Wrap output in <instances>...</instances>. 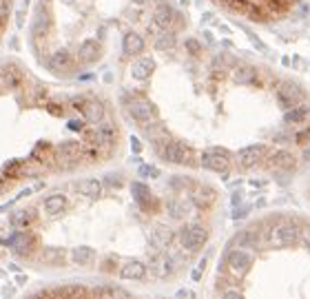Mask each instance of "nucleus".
<instances>
[{
	"mask_svg": "<svg viewBox=\"0 0 310 299\" xmlns=\"http://www.w3.org/2000/svg\"><path fill=\"white\" fill-rule=\"evenodd\" d=\"M16 25L22 27L25 25V11H18V18H16Z\"/></svg>",
	"mask_w": 310,
	"mask_h": 299,
	"instance_id": "obj_47",
	"label": "nucleus"
},
{
	"mask_svg": "<svg viewBox=\"0 0 310 299\" xmlns=\"http://www.w3.org/2000/svg\"><path fill=\"white\" fill-rule=\"evenodd\" d=\"M20 82H22V71L16 64L0 69V93L13 91V89L20 87Z\"/></svg>",
	"mask_w": 310,
	"mask_h": 299,
	"instance_id": "obj_10",
	"label": "nucleus"
},
{
	"mask_svg": "<svg viewBox=\"0 0 310 299\" xmlns=\"http://www.w3.org/2000/svg\"><path fill=\"white\" fill-rule=\"evenodd\" d=\"M71 66H73V56H71V51H66V49L56 51V54L49 58V69L54 71V73H62V71H69Z\"/></svg>",
	"mask_w": 310,
	"mask_h": 299,
	"instance_id": "obj_19",
	"label": "nucleus"
},
{
	"mask_svg": "<svg viewBox=\"0 0 310 299\" xmlns=\"http://www.w3.org/2000/svg\"><path fill=\"white\" fill-rule=\"evenodd\" d=\"M122 49H124V54H128V56H140L142 51H144V38L135 31L124 33Z\"/></svg>",
	"mask_w": 310,
	"mask_h": 299,
	"instance_id": "obj_22",
	"label": "nucleus"
},
{
	"mask_svg": "<svg viewBox=\"0 0 310 299\" xmlns=\"http://www.w3.org/2000/svg\"><path fill=\"white\" fill-rule=\"evenodd\" d=\"M228 4H231L233 9H237V11H242V13H248L250 18H255L252 13H255V7H252L250 2H246V0H226Z\"/></svg>",
	"mask_w": 310,
	"mask_h": 299,
	"instance_id": "obj_38",
	"label": "nucleus"
},
{
	"mask_svg": "<svg viewBox=\"0 0 310 299\" xmlns=\"http://www.w3.org/2000/svg\"><path fill=\"white\" fill-rule=\"evenodd\" d=\"M155 49L162 51V54H169V51H173L175 49V33L171 31V29H164L162 33H157Z\"/></svg>",
	"mask_w": 310,
	"mask_h": 299,
	"instance_id": "obj_30",
	"label": "nucleus"
},
{
	"mask_svg": "<svg viewBox=\"0 0 310 299\" xmlns=\"http://www.w3.org/2000/svg\"><path fill=\"white\" fill-rule=\"evenodd\" d=\"M306 118H308V109H304V107L286 109V113H284L286 124H302V122H306Z\"/></svg>",
	"mask_w": 310,
	"mask_h": 299,
	"instance_id": "obj_31",
	"label": "nucleus"
},
{
	"mask_svg": "<svg viewBox=\"0 0 310 299\" xmlns=\"http://www.w3.org/2000/svg\"><path fill=\"white\" fill-rule=\"evenodd\" d=\"M71 259L78 266H89L95 259V250L91 246H75V248L71 250Z\"/></svg>",
	"mask_w": 310,
	"mask_h": 299,
	"instance_id": "obj_27",
	"label": "nucleus"
},
{
	"mask_svg": "<svg viewBox=\"0 0 310 299\" xmlns=\"http://www.w3.org/2000/svg\"><path fill=\"white\" fill-rule=\"evenodd\" d=\"M49 151H51V146L45 144V142L36 144V149L31 151V162H45V160L49 158Z\"/></svg>",
	"mask_w": 310,
	"mask_h": 299,
	"instance_id": "obj_36",
	"label": "nucleus"
},
{
	"mask_svg": "<svg viewBox=\"0 0 310 299\" xmlns=\"http://www.w3.org/2000/svg\"><path fill=\"white\" fill-rule=\"evenodd\" d=\"M47 111H49L51 116H64V107H56L54 102L47 104Z\"/></svg>",
	"mask_w": 310,
	"mask_h": 299,
	"instance_id": "obj_43",
	"label": "nucleus"
},
{
	"mask_svg": "<svg viewBox=\"0 0 310 299\" xmlns=\"http://www.w3.org/2000/svg\"><path fill=\"white\" fill-rule=\"evenodd\" d=\"M180 244L186 253H195L199 250L208 239V231L204 229L202 224H186L180 229Z\"/></svg>",
	"mask_w": 310,
	"mask_h": 299,
	"instance_id": "obj_2",
	"label": "nucleus"
},
{
	"mask_svg": "<svg viewBox=\"0 0 310 299\" xmlns=\"http://www.w3.org/2000/svg\"><path fill=\"white\" fill-rule=\"evenodd\" d=\"M82 126H84V124H82L80 120H71V122H69V129H71V131H82Z\"/></svg>",
	"mask_w": 310,
	"mask_h": 299,
	"instance_id": "obj_44",
	"label": "nucleus"
},
{
	"mask_svg": "<svg viewBox=\"0 0 310 299\" xmlns=\"http://www.w3.org/2000/svg\"><path fill=\"white\" fill-rule=\"evenodd\" d=\"M66 208V199L64 195H49L45 197V211L49 213V215H58Z\"/></svg>",
	"mask_w": 310,
	"mask_h": 299,
	"instance_id": "obj_32",
	"label": "nucleus"
},
{
	"mask_svg": "<svg viewBox=\"0 0 310 299\" xmlns=\"http://www.w3.org/2000/svg\"><path fill=\"white\" fill-rule=\"evenodd\" d=\"M178 16L180 13L175 11V7H171L169 2H160V7H157L153 13V22L157 27H162V29H171L173 22L178 20Z\"/></svg>",
	"mask_w": 310,
	"mask_h": 299,
	"instance_id": "obj_15",
	"label": "nucleus"
},
{
	"mask_svg": "<svg viewBox=\"0 0 310 299\" xmlns=\"http://www.w3.org/2000/svg\"><path fill=\"white\" fill-rule=\"evenodd\" d=\"M133 2H137V4H144V2H146V0H133Z\"/></svg>",
	"mask_w": 310,
	"mask_h": 299,
	"instance_id": "obj_52",
	"label": "nucleus"
},
{
	"mask_svg": "<svg viewBox=\"0 0 310 299\" xmlns=\"http://www.w3.org/2000/svg\"><path fill=\"white\" fill-rule=\"evenodd\" d=\"M186 49H188L193 56H197L199 54V42L193 40V38H188V40H186Z\"/></svg>",
	"mask_w": 310,
	"mask_h": 299,
	"instance_id": "obj_42",
	"label": "nucleus"
},
{
	"mask_svg": "<svg viewBox=\"0 0 310 299\" xmlns=\"http://www.w3.org/2000/svg\"><path fill=\"white\" fill-rule=\"evenodd\" d=\"M297 144H302V146H308L310 144V129L297 133Z\"/></svg>",
	"mask_w": 310,
	"mask_h": 299,
	"instance_id": "obj_41",
	"label": "nucleus"
},
{
	"mask_svg": "<svg viewBox=\"0 0 310 299\" xmlns=\"http://www.w3.org/2000/svg\"><path fill=\"white\" fill-rule=\"evenodd\" d=\"M144 275H146V266L137 262V259H128L120 268V277L128 279V282H140V279H144Z\"/></svg>",
	"mask_w": 310,
	"mask_h": 299,
	"instance_id": "obj_18",
	"label": "nucleus"
},
{
	"mask_svg": "<svg viewBox=\"0 0 310 299\" xmlns=\"http://www.w3.org/2000/svg\"><path fill=\"white\" fill-rule=\"evenodd\" d=\"M160 155L171 164H182V166H193V149L186 146L184 142L180 140H169L164 146L160 149Z\"/></svg>",
	"mask_w": 310,
	"mask_h": 299,
	"instance_id": "obj_1",
	"label": "nucleus"
},
{
	"mask_svg": "<svg viewBox=\"0 0 310 299\" xmlns=\"http://www.w3.org/2000/svg\"><path fill=\"white\" fill-rule=\"evenodd\" d=\"M140 175L142 178H157L160 171H157L155 166H140Z\"/></svg>",
	"mask_w": 310,
	"mask_h": 299,
	"instance_id": "obj_40",
	"label": "nucleus"
},
{
	"mask_svg": "<svg viewBox=\"0 0 310 299\" xmlns=\"http://www.w3.org/2000/svg\"><path fill=\"white\" fill-rule=\"evenodd\" d=\"M268 166L270 169H284V171H293L297 166V160L290 151H277L275 155H270L268 160Z\"/></svg>",
	"mask_w": 310,
	"mask_h": 299,
	"instance_id": "obj_23",
	"label": "nucleus"
},
{
	"mask_svg": "<svg viewBox=\"0 0 310 299\" xmlns=\"http://www.w3.org/2000/svg\"><path fill=\"white\" fill-rule=\"evenodd\" d=\"M144 129H146V135L151 137V142L155 144V149H157V151H160L162 146H164L166 142L171 140L169 131H166V129H164V124H162V122H157V120H155V122H151V124H146Z\"/></svg>",
	"mask_w": 310,
	"mask_h": 299,
	"instance_id": "obj_21",
	"label": "nucleus"
},
{
	"mask_svg": "<svg viewBox=\"0 0 310 299\" xmlns=\"http://www.w3.org/2000/svg\"><path fill=\"white\" fill-rule=\"evenodd\" d=\"M102 188H104V184L98 182V179H91V178L75 182V191L82 193L84 197H98L100 193H102Z\"/></svg>",
	"mask_w": 310,
	"mask_h": 299,
	"instance_id": "obj_26",
	"label": "nucleus"
},
{
	"mask_svg": "<svg viewBox=\"0 0 310 299\" xmlns=\"http://www.w3.org/2000/svg\"><path fill=\"white\" fill-rule=\"evenodd\" d=\"M190 199H193L199 208H208L217 199V193H215V188H211V186H199L190 193Z\"/></svg>",
	"mask_w": 310,
	"mask_h": 299,
	"instance_id": "obj_24",
	"label": "nucleus"
},
{
	"mask_svg": "<svg viewBox=\"0 0 310 299\" xmlns=\"http://www.w3.org/2000/svg\"><path fill=\"white\" fill-rule=\"evenodd\" d=\"M166 213H169L173 220H182V217L188 215V206H186L184 199H171L166 204Z\"/></svg>",
	"mask_w": 310,
	"mask_h": 299,
	"instance_id": "obj_33",
	"label": "nucleus"
},
{
	"mask_svg": "<svg viewBox=\"0 0 310 299\" xmlns=\"http://www.w3.org/2000/svg\"><path fill=\"white\" fill-rule=\"evenodd\" d=\"M33 220H36V211H33V208H20V211H13L11 217H9V222H11L13 226H22V229H27Z\"/></svg>",
	"mask_w": 310,
	"mask_h": 299,
	"instance_id": "obj_29",
	"label": "nucleus"
},
{
	"mask_svg": "<svg viewBox=\"0 0 310 299\" xmlns=\"http://www.w3.org/2000/svg\"><path fill=\"white\" fill-rule=\"evenodd\" d=\"M233 80H235L237 84H252L257 80L255 66H250V64H237V66H233Z\"/></svg>",
	"mask_w": 310,
	"mask_h": 299,
	"instance_id": "obj_25",
	"label": "nucleus"
},
{
	"mask_svg": "<svg viewBox=\"0 0 310 299\" xmlns=\"http://www.w3.org/2000/svg\"><path fill=\"white\" fill-rule=\"evenodd\" d=\"M178 297H193V293H190V291H180Z\"/></svg>",
	"mask_w": 310,
	"mask_h": 299,
	"instance_id": "obj_48",
	"label": "nucleus"
},
{
	"mask_svg": "<svg viewBox=\"0 0 310 299\" xmlns=\"http://www.w3.org/2000/svg\"><path fill=\"white\" fill-rule=\"evenodd\" d=\"M7 246H11V250L18 257H31L33 248H36V237L27 235V233H16L7 239Z\"/></svg>",
	"mask_w": 310,
	"mask_h": 299,
	"instance_id": "obj_9",
	"label": "nucleus"
},
{
	"mask_svg": "<svg viewBox=\"0 0 310 299\" xmlns=\"http://www.w3.org/2000/svg\"><path fill=\"white\" fill-rule=\"evenodd\" d=\"M47 295H66V297H78V295H87L82 286H64V288H56V291H47Z\"/></svg>",
	"mask_w": 310,
	"mask_h": 299,
	"instance_id": "obj_35",
	"label": "nucleus"
},
{
	"mask_svg": "<svg viewBox=\"0 0 310 299\" xmlns=\"http://www.w3.org/2000/svg\"><path fill=\"white\" fill-rule=\"evenodd\" d=\"M171 241H173V233L169 229H164V226H157L149 233V244L153 246L155 250H164L171 246Z\"/></svg>",
	"mask_w": 310,
	"mask_h": 299,
	"instance_id": "obj_20",
	"label": "nucleus"
},
{
	"mask_svg": "<svg viewBox=\"0 0 310 299\" xmlns=\"http://www.w3.org/2000/svg\"><path fill=\"white\" fill-rule=\"evenodd\" d=\"M199 277H202V270H193V279H199Z\"/></svg>",
	"mask_w": 310,
	"mask_h": 299,
	"instance_id": "obj_50",
	"label": "nucleus"
},
{
	"mask_svg": "<svg viewBox=\"0 0 310 299\" xmlns=\"http://www.w3.org/2000/svg\"><path fill=\"white\" fill-rule=\"evenodd\" d=\"M299 239H302V231H299L293 222L277 224L270 231V241H273L275 246H295Z\"/></svg>",
	"mask_w": 310,
	"mask_h": 299,
	"instance_id": "obj_6",
	"label": "nucleus"
},
{
	"mask_svg": "<svg viewBox=\"0 0 310 299\" xmlns=\"http://www.w3.org/2000/svg\"><path fill=\"white\" fill-rule=\"evenodd\" d=\"M302 239H304V244H306L308 248H310V226H308V229H304V231H302Z\"/></svg>",
	"mask_w": 310,
	"mask_h": 299,
	"instance_id": "obj_45",
	"label": "nucleus"
},
{
	"mask_svg": "<svg viewBox=\"0 0 310 299\" xmlns=\"http://www.w3.org/2000/svg\"><path fill=\"white\" fill-rule=\"evenodd\" d=\"M131 193H133V199L137 202V206H142L144 211L153 213V208L157 206V204H155V199H153V195H151V191H149V186H146V184L133 182L131 184Z\"/></svg>",
	"mask_w": 310,
	"mask_h": 299,
	"instance_id": "obj_14",
	"label": "nucleus"
},
{
	"mask_svg": "<svg viewBox=\"0 0 310 299\" xmlns=\"http://www.w3.org/2000/svg\"><path fill=\"white\" fill-rule=\"evenodd\" d=\"M104 184H107V186H111V188H120L122 186V178L118 173H109L107 178H104Z\"/></svg>",
	"mask_w": 310,
	"mask_h": 299,
	"instance_id": "obj_39",
	"label": "nucleus"
},
{
	"mask_svg": "<svg viewBox=\"0 0 310 299\" xmlns=\"http://www.w3.org/2000/svg\"><path fill=\"white\" fill-rule=\"evenodd\" d=\"M126 111L140 126H146V124H151V122L157 120V111L149 100H142V98L131 100V102L126 104Z\"/></svg>",
	"mask_w": 310,
	"mask_h": 299,
	"instance_id": "obj_4",
	"label": "nucleus"
},
{
	"mask_svg": "<svg viewBox=\"0 0 310 299\" xmlns=\"http://www.w3.org/2000/svg\"><path fill=\"white\" fill-rule=\"evenodd\" d=\"M226 297H242V293H237V291H228V293H226Z\"/></svg>",
	"mask_w": 310,
	"mask_h": 299,
	"instance_id": "obj_49",
	"label": "nucleus"
},
{
	"mask_svg": "<svg viewBox=\"0 0 310 299\" xmlns=\"http://www.w3.org/2000/svg\"><path fill=\"white\" fill-rule=\"evenodd\" d=\"M277 100L284 109L299 107V102L304 100V91H302V87L295 82H281L277 87Z\"/></svg>",
	"mask_w": 310,
	"mask_h": 299,
	"instance_id": "obj_7",
	"label": "nucleus"
},
{
	"mask_svg": "<svg viewBox=\"0 0 310 299\" xmlns=\"http://www.w3.org/2000/svg\"><path fill=\"white\" fill-rule=\"evenodd\" d=\"M40 259H42V264H47V266H64L66 250L60 248V246H42Z\"/></svg>",
	"mask_w": 310,
	"mask_h": 299,
	"instance_id": "obj_17",
	"label": "nucleus"
},
{
	"mask_svg": "<svg viewBox=\"0 0 310 299\" xmlns=\"http://www.w3.org/2000/svg\"><path fill=\"white\" fill-rule=\"evenodd\" d=\"M131 149L135 151V153H140V151H142V144L137 142V137H131Z\"/></svg>",
	"mask_w": 310,
	"mask_h": 299,
	"instance_id": "obj_46",
	"label": "nucleus"
},
{
	"mask_svg": "<svg viewBox=\"0 0 310 299\" xmlns=\"http://www.w3.org/2000/svg\"><path fill=\"white\" fill-rule=\"evenodd\" d=\"M93 295H109V297H128L126 291L122 288H116V286H102V288H95Z\"/></svg>",
	"mask_w": 310,
	"mask_h": 299,
	"instance_id": "obj_37",
	"label": "nucleus"
},
{
	"mask_svg": "<svg viewBox=\"0 0 310 299\" xmlns=\"http://www.w3.org/2000/svg\"><path fill=\"white\" fill-rule=\"evenodd\" d=\"M80 111H82V116H84V120L89 122V124H102V120H104V104L102 102H98V100H84L82 102V107H80Z\"/></svg>",
	"mask_w": 310,
	"mask_h": 299,
	"instance_id": "obj_13",
	"label": "nucleus"
},
{
	"mask_svg": "<svg viewBox=\"0 0 310 299\" xmlns=\"http://www.w3.org/2000/svg\"><path fill=\"white\" fill-rule=\"evenodd\" d=\"M202 166L208 171H215V173H222V175H228L231 171V151L226 149H219V146H211L202 153Z\"/></svg>",
	"mask_w": 310,
	"mask_h": 299,
	"instance_id": "obj_3",
	"label": "nucleus"
},
{
	"mask_svg": "<svg viewBox=\"0 0 310 299\" xmlns=\"http://www.w3.org/2000/svg\"><path fill=\"white\" fill-rule=\"evenodd\" d=\"M157 2H164V0H157Z\"/></svg>",
	"mask_w": 310,
	"mask_h": 299,
	"instance_id": "obj_53",
	"label": "nucleus"
},
{
	"mask_svg": "<svg viewBox=\"0 0 310 299\" xmlns=\"http://www.w3.org/2000/svg\"><path fill=\"white\" fill-rule=\"evenodd\" d=\"M226 268L235 277H244L248 270L252 268V255L244 248H233L226 255Z\"/></svg>",
	"mask_w": 310,
	"mask_h": 299,
	"instance_id": "obj_5",
	"label": "nucleus"
},
{
	"mask_svg": "<svg viewBox=\"0 0 310 299\" xmlns=\"http://www.w3.org/2000/svg\"><path fill=\"white\" fill-rule=\"evenodd\" d=\"M33 36H45L49 29V13L45 11V7H40V11L36 13V20H33Z\"/></svg>",
	"mask_w": 310,
	"mask_h": 299,
	"instance_id": "obj_34",
	"label": "nucleus"
},
{
	"mask_svg": "<svg viewBox=\"0 0 310 299\" xmlns=\"http://www.w3.org/2000/svg\"><path fill=\"white\" fill-rule=\"evenodd\" d=\"M100 56H102V45H100L98 40H84L80 42L78 47V60L84 64H93L100 60Z\"/></svg>",
	"mask_w": 310,
	"mask_h": 299,
	"instance_id": "obj_11",
	"label": "nucleus"
},
{
	"mask_svg": "<svg viewBox=\"0 0 310 299\" xmlns=\"http://www.w3.org/2000/svg\"><path fill=\"white\" fill-rule=\"evenodd\" d=\"M153 71H155V62L151 58H146V56H140L131 64V75L135 80H149L153 75Z\"/></svg>",
	"mask_w": 310,
	"mask_h": 299,
	"instance_id": "obj_16",
	"label": "nucleus"
},
{
	"mask_svg": "<svg viewBox=\"0 0 310 299\" xmlns=\"http://www.w3.org/2000/svg\"><path fill=\"white\" fill-rule=\"evenodd\" d=\"M266 153H268V149H266L264 144L244 146V149H240V153H237V164H240L242 169H252V166H257L266 158Z\"/></svg>",
	"mask_w": 310,
	"mask_h": 299,
	"instance_id": "obj_8",
	"label": "nucleus"
},
{
	"mask_svg": "<svg viewBox=\"0 0 310 299\" xmlns=\"http://www.w3.org/2000/svg\"><path fill=\"white\" fill-rule=\"evenodd\" d=\"M259 235H257L255 229H246V231H240L235 237L231 239V246H237V248H244V246H255Z\"/></svg>",
	"mask_w": 310,
	"mask_h": 299,
	"instance_id": "obj_28",
	"label": "nucleus"
},
{
	"mask_svg": "<svg viewBox=\"0 0 310 299\" xmlns=\"http://www.w3.org/2000/svg\"><path fill=\"white\" fill-rule=\"evenodd\" d=\"M173 270H175V266H173V257H171V255L157 253L155 257L151 259V275L157 279H166Z\"/></svg>",
	"mask_w": 310,
	"mask_h": 299,
	"instance_id": "obj_12",
	"label": "nucleus"
},
{
	"mask_svg": "<svg viewBox=\"0 0 310 299\" xmlns=\"http://www.w3.org/2000/svg\"><path fill=\"white\" fill-rule=\"evenodd\" d=\"M304 162H310V151H306V155H304Z\"/></svg>",
	"mask_w": 310,
	"mask_h": 299,
	"instance_id": "obj_51",
	"label": "nucleus"
}]
</instances>
